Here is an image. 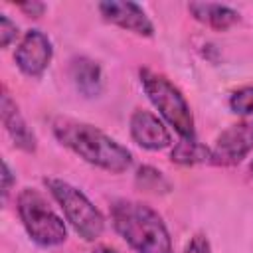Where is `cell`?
<instances>
[{"instance_id": "9c48e42d", "label": "cell", "mask_w": 253, "mask_h": 253, "mask_svg": "<svg viewBox=\"0 0 253 253\" xmlns=\"http://www.w3.org/2000/svg\"><path fill=\"white\" fill-rule=\"evenodd\" d=\"M128 128H130L132 140L140 148H146V150H162V148H166V146L172 144V134L166 128L164 121L158 119L150 111L136 109L130 115Z\"/></svg>"}, {"instance_id": "7c38bea8", "label": "cell", "mask_w": 253, "mask_h": 253, "mask_svg": "<svg viewBox=\"0 0 253 253\" xmlns=\"http://www.w3.org/2000/svg\"><path fill=\"white\" fill-rule=\"evenodd\" d=\"M69 73H71L75 89L83 97H97L101 93L103 73H101V67L97 61H93L89 57H77L71 61Z\"/></svg>"}, {"instance_id": "ffe728a7", "label": "cell", "mask_w": 253, "mask_h": 253, "mask_svg": "<svg viewBox=\"0 0 253 253\" xmlns=\"http://www.w3.org/2000/svg\"><path fill=\"white\" fill-rule=\"evenodd\" d=\"M93 253H121V251L115 249V247H109V245H99V247L93 249Z\"/></svg>"}, {"instance_id": "44dd1931", "label": "cell", "mask_w": 253, "mask_h": 253, "mask_svg": "<svg viewBox=\"0 0 253 253\" xmlns=\"http://www.w3.org/2000/svg\"><path fill=\"white\" fill-rule=\"evenodd\" d=\"M249 172H251V174H253V160H251V162H249Z\"/></svg>"}, {"instance_id": "5b68a950", "label": "cell", "mask_w": 253, "mask_h": 253, "mask_svg": "<svg viewBox=\"0 0 253 253\" xmlns=\"http://www.w3.org/2000/svg\"><path fill=\"white\" fill-rule=\"evenodd\" d=\"M18 215L30 239L40 247H57L67 239L65 221L49 208L47 200L34 188L18 194Z\"/></svg>"}, {"instance_id": "ba28073f", "label": "cell", "mask_w": 253, "mask_h": 253, "mask_svg": "<svg viewBox=\"0 0 253 253\" xmlns=\"http://www.w3.org/2000/svg\"><path fill=\"white\" fill-rule=\"evenodd\" d=\"M99 12L105 22H111L126 32H132L142 38L154 36V24L144 12V8L136 2H121V0H107L99 2Z\"/></svg>"}, {"instance_id": "e0dca14e", "label": "cell", "mask_w": 253, "mask_h": 253, "mask_svg": "<svg viewBox=\"0 0 253 253\" xmlns=\"http://www.w3.org/2000/svg\"><path fill=\"white\" fill-rule=\"evenodd\" d=\"M184 253H211V245L204 233H196L184 247Z\"/></svg>"}, {"instance_id": "6da1fadb", "label": "cell", "mask_w": 253, "mask_h": 253, "mask_svg": "<svg viewBox=\"0 0 253 253\" xmlns=\"http://www.w3.org/2000/svg\"><path fill=\"white\" fill-rule=\"evenodd\" d=\"M53 134L65 148L105 172L123 174L132 164V154L126 146L89 123L59 117L53 121Z\"/></svg>"}, {"instance_id": "4fadbf2b", "label": "cell", "mask_w": 253, "mask_h": 253, "mask_svg": "<svg viewBox=\"0 0 253 253\" xmlns=\"http://www.w3.org/2000/svg\"><path fill=\"white\" fill-rule=\"evenodd\" d=\"M170 160L182 166L211 162V148L204 146L196 138H180V142H176L170 152Z\"/></svg>"}, {"instance_id": "9a60e30c", "label": "cell", "mask_w": 253, "mask_h": 253, "mask_svg": "<svg viewBox=\"0 0 253 253\" xmlns=\"http://www.w3.org/2000/svg\"><path fill=\"white\" fill-rule=\"evenodd\" d=\"M229 107L233 113L243 117H253V87H241L231 93Z\"/></svg>"}, {"instance_id": "8992f818", "label": "cell", "mask_w": 253, "mask_h": 253, "mask_svg": "<svg viewBox=\"0 0 253 253\" xmlns=\"http://www.w3.org/2000/svg\"><path fill=\"white\" fill-rule=\"evenodd\" d=\"M51 57H53L51 40L40 30L26 32L14 53V61L18 69L32 79H38L45 73V69L51 63Z\"/></svg>"}, {"instance_id": "30bf717a", "label": "cell", "mask_w": 253, "mask_h": 253, "mask_svg": "<svg viewBox=\"0 0 253 253\" xmlns=\"http://www.w3.org/2000/svg\"><path fill=\"white\" fill-rule=\"evenodd\" d=\"M0 115H2V125L10 134L12 142L24 152H34L38 146V138L34 130L28 126L26 119L22 117L18 105L12 101V97L6 91L2 93V99H0Z\"/></svg>"}, {"instance_id": "8fae6325", "label": "cell", "mask_w": 253, "mask_h": 253, "mask_svg": "<svg viewBox=\"0 0 253 253\" xmlns=\"http://www.w3.org/2000/svg\"><path fill=\"white\" fill-rule=\"evenodd\" d=\"M188 10H190V14H192L198 22L206 24V26L211 28V30H219V32H223V30H227V28H231L233 24L239 22V12L233 10V8H229V6H225V4L190 2V4H188Z\"/></svg>"}, {"instance_id": "ac0fdd59", "label": "cell", "mask_w": 253, "mask_h": 253, "mask_svg": "<svg viewBox=\"0 0 253 253\" xmlns=\"http://www.w3.org/2000/svg\"><path fill=\"white\" fill-rule=\"evenodd\" d=\"M14 184H16V176H14L12 168H10V164L6 160H2V198L4 200L8 198V194H10Z\"/></svg>"}, {"instance_id": "52a82bcc", "label": "cell", "mask_w": 253, "mask_h": 253, "mask_svg": "<svg viewBox=\"0 0 253 253\" xmlns=\"http://www.w3.org/2000/svg\"><path fill=\"white\" fill-rule=\"evenodd\" d=\"M253 150V117L225 128L211 148V164L231 166Z\"/></svg>"}, {"instance_id": "3957f363", "label": "cell", "mask_w": 253, "mask_h": 253, "mask_svg": "<svg viewBox=\"0 0 253 253\" xmlns=\"http://www.w3.org/2000/svg\"><path fill=\"white\" fill-rule=\"evenodd\" d=\"M138 75H140V85L148 101L154 105L160 117L178 132V136L196 138L194 115H192V109L186 97L180 93V89L170 79H166L162 73H156L148 67H142Z\"/></svg>"}, {"instance_id": "7a4b0ae2", "label": "cell", "mask_w": 253, "mask_h": 253, "mask_svg": "<svg viewBox=\"0 0 253 253\" xmlns=\"http://www.w3.org/2000/svg\"><path fill=\"white\" fill-rule=\"evenodd\" d=\"M115 231L136 253H172L170 231L162 215L142 202L117 200L111 206Z\"/></svg>"}, {"instance_id": "5bb4252c", "label": "cell", "mask_w": 253, "mask_h": 253, "mask_svg": "<svg viewBox=\"0 0 253 253\" xmlns=\"http://www.w3.org/2000/svg\"><path fill=\"white\" fill-rule=\"evenodd\" d=\"M134 182L140 190L150 192V194H166V192L172 190V184L168 182V178L152 166H140L136 170Z\"/></svg>"}, {"instance_id": "d6986e66", "label": "cell", "mask_w": 253, "mask_h": 253, "mask_svg": "<svg viewBox=\"0 0 253 253\" xmlns=\"http://www.w3.org/2000/svg\"><path fill=\"white\" fill-rule=\"evenodd\" d=\"M18 10H22V12L28 14V16L40 18V16L45 12V4H42V2H28V4H20Z\"/></svg>"}, {"instance_id": "277c9868", "label": "cell", "mask_w": 253, "mask_h": 253, "mask_svg": "<svg viewBox=\"0 0 253 253\" xmlns=\"http://www.w3.org/2000/svg\"><path fill=\"white\" fill-rule=\"evenodd\" d=\"M53 200L59 204L65 219L75 229V233L85 241H95L105 231V217L95 208V204L73 184L61 178L43 180Z\"/></svg>"}, {"instance_id": "2e32d148", "label": "cell", "mask_w": 253, "mask_h": 253, "mask_svg": "<svg viewBox=\"0 0 253 253\" xmlns=\"http://www.w3.org/2000/svg\"><path fill=\"white\" fill-rule=\"evenodd\" d=\"M16 38H18V26L6 14H0V47L6 49Z\"/></svg>"}]
</instances>
